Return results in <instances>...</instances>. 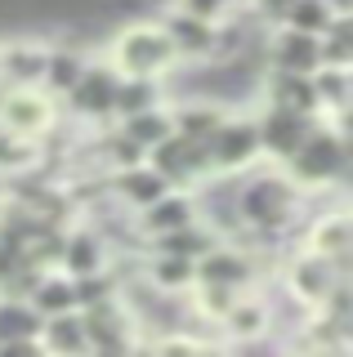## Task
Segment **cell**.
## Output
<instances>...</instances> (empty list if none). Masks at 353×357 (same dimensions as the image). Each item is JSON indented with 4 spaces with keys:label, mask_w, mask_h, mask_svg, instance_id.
I'll list each match as a JSON object with an SVG mask.
<instances>
[{
    "label": "cell",
    "mask_w": 353,
    "mask_h": 357,
    "mask_svg": "<svg viewBox=\"0 0 353 357\" xmlns=\"http://www.w3.org/2000/svg\"><path fill=\"white\" fill-rule=\"evenodd\" d=\"M260 103L269 107H286V112H304V116H322V107H317V89H313V76L304 72H273V67H264L260 76Z\"/></svg>",
    "instance_id": "9a60e30c"
},
{
    "label": "cell",
    "mask_w": 353,
    "mask_h": 357,
    "mask_svg": "<svg viewBox=\"0 0 353 357\" xmlns=\"http://www.w3.org/2000/svg\"><path fill=\"white\" fill-rule=\"evenodd\" d=\"M45 54H50V45H45V40H31V36L0 40V85H9V89L40 85Z\"/></svg>",
    "instance_id": "2e32d148"
},
{
    "label": "cell",
    "mask_w": 353,
    "mask_h": 357,
    "mask_svg": "<svg viewBox=\"0 0 353 357\" xmlns=\"http://www.w3.org/2000/svg\"><path fill=\"white\" fill-rule=\"evenodd\" d=\"M215 331H219V344H260L264 335L273 331V308H269V299H264L260 290L237 295L233 304L224 308V317L215 321Z\"/></svg>",
    "instance_id": "5bb4252c"
},
{
    "label": "cell",
    "mask_w": 353,
    "mask_h": 357,
    "mask_svg": "<svg viewBox=\"0 0 353 357\" xmlns=\"http://www.w3.org/2000/svg\"><path fill=\"white\" fill-rule=\"evenodd\" d=\"M241 5H246V0H174V9H188V14L206 18V22H224V18H233Z\"/></svg>",
    "instance_id": "4dcf8cb0"
},
{
    "label": "cell",
    "mask_w": 353,
    "mask_h": 357,
    "mask_svg": "<svg viewBox=\"0 0 353 357\" xmlns=\"http://www.w3.org/2000/svg\"><path fill=\"white\" fill-rule=\"evenodd\" d=\"M36 161H40V143L36 139H23V134H14V130L0 126V178L23 174Z\"/></svg>",
    "instance_id": "83f0119b"
},
{
    "label": "cell",
    "mask_w": 353,
    "mask_h": 357,
    "mask_svg": "<svg viewBox=\"0 0 353 357\" xmlns=\"http://www.w3.org/2000/svg\"><path fill=\"white\" fill-rule=\"evenodd\" d=\"M308 250H322L331 259H349L353 255V219L345 201H336L326 215L308 219Z\"/></svg>",
    "instance_id": "ffe728a7"
},
{
    "label": "cell",
    "mask_w": 353,
    "mask_h": 357,
    "mask_svg": "<svg viewBox=\"0 0 353 357\" xmlns=\"http://www.w3.org/2000/svg\"><path fill=\"white\" fill-rule=\"evenodd\" d=\"M143 161L157 170L170 188H202L211 178V161H206V143L188 139V134H165L161 143H152L143 152Z\"/></svg>",
    "instance_id": "8992f818"
},
{
    "label": "cell",
    "mask_w": 353,
    "mask_h": 357,
    "mask_svg": "<svg viewBox=\"0 0 353 357\" xmlns=\"http://www.w3.org/2000/svg\"><path fill=\"white\" fill-rule=\"evenodd\" d=\"M317 126V116H304V112H286V107H269L260 103L255 112V134H260V156L269 165H282L286 156L304 143V134Z\"/></svg>",
    "instance_id": "30bf717a"
},
{
    "label": "cell",
    "mask_w": 353,
    "mask_h": 357,
    "mask_svg": "<svg viewBox=\"0 0 353 357\" xmlns=\"http://www.w3.org/2000/svg\"><path fill=\"white\" fill-rule=\"evenodd\" d=\"M143 277H148L157 290L165 295H188L193 282H197V264L193 259H179V255H157V250H143Z\"/></svg>",
    "instance_id": "7402d4cb"
},
{
    "label": "cell",
    "mask_w": 353,
    "mask_h": 357,
    "mask_svg": "<svg viewBox=\"0 0 353 357\" xmlns=\"http://www.w3.org/2000/svg\"><path fill=\"white\" fill-rule=\"evenodd\" d=\"M157 22H161L165 36H170L174 59L179 63H211L215 40H219V22H206V18L188 14V9H174V5L165 9Z\"/></svg>",
    "instance_id": "7c38bea8"
},
{
    "label": "cell",
    "mask_w": 353,
    "mask_h": 357,
    "mask_svg": "<svg viewBox=\"0 0 353 357\" xmlns=\"http://www.w3.org/2000/svg\"><path fill=\"white\" fill-rule=\"evenodd\" d=\"M317 54L322 67H353V18H331L317 36Z\"/></svg>",
    "instance_id": "f1b7e54d"
},
{
    "label": "cell",
    "mask_w": 353,
    "mask_h": 357,
    "mask_svg": "<svg viewBox=\"0 0 353 357\" xmlns=\"http://www.w3.org/2000/svg\"><path fill=\"white\" fill-rule=\"evenodd\" d=\"M215 241H224V237H219V232H215L206 219H193V223H183V228H170V232H161V237H152L148 250H157V255H179V259H193V264H197Z\"/></svg>",
    "instance_id": "44dd1931"
},
{
    "label": "cell",
    "mask_w": 353,
    "mask_h": 357,
    "mask_svg": "<svg viewBox=\"0 0 353 357\" xmlns=\"http://www.w3.org/2000/svg\"><path fill=\"white\" fill-rule=\"evenodd\" d=\"M282 174L291 178L304 197L345 192V178H349V112L317 116V126L304 134V143L282 161Z\"/></svg>",
    "instance_id": "7a4b0ae2"
},
{
    "label": "cell",
    "mask_w": 353,
    "mask_h": 357,
    "mask_svg": "<svg viewBox=\"0 0 353 357\" xmlns=\"http://www.w3.org/2000/svg\"><path fill=\"white\" fill-rule=\"evenodd\" d=\"M286 5H291V0H246V9H250V14H255L260 22H269V27L282 18V9H286Z\"/></svg>",
    "instance_id": "1f68e13d"
},
{
    "label": "cell",
    "mask_w": 353,
    "mask_h": 357,
    "mask_svg": "<svg viewBox=\"0 0 353 357\" xmlns=\"http://www.w3.org/2000/svg\"><path fill=\"white\" fill-rule=\"evenodd\" d=\"M340 282H353V255L349 259H331L322 250H304L286 264V295L300 299L304 308H317Z\"/></svg>",
    "instance_id": "5b68a950"
},
{
    "label": "cell",
    "mask_w": 353,
    "mask_h": 357,
    "mask_svg": "<svg viewBox=\"0 0 353 357\" xmlns=\"http://www.w3.org/2000/svg\"><path fill=\"white\" fill-rule=\"evenodd\" d=\"M85 321V340H90V353H135L139 349V331L130 308L121 304V295L98 299V304L81 308Z\"/></svg>",
    "instance_id": "ba28073f"
},
{
    "label": "cell",
    "mask_w": 353,
    "mask_h": 357,
    "mask_svg": "<svg viewBox=\"0 0 353 357\" xmlns=\"http://www.w3.org/2000/svg\"><path fill=\"white\" fill-rule=\"evenodd\" d=\"M107 63L121 76H165L174 63V45L161 31V22H126L107 45Z\"/></svg>",
    "instance_id": "3957f363"
},
{
    "label": "cell",
    "mask_w": 353,
    "mask_h": 357,
    "mask_svg": "<svg viewBox=\"0 0 353 357\" xmlns=\"http://www.w3.org/2000/svg\"><path fill=\"white\" fill-rule=\"evenodd\" d=\"M331 18H336V14H331L326 0H291V5L282 9L278 22H282V27H295V31H308V36H322Z\"/></svg>",
    "instance_id": "f546056e"
},
{
    "label": "cell",
    "mask_w": 353,
    "mask_h": 357,
    "mask_svg": "<svg viewBox=\"0 0 353 357\" xmlns=\"http://www.w3.org/2000/svg\"><path fill=\"white\" fill-rule=\"evenodd\" d=\"M112 264V250L107 241L94 232V223H76V228H63V245H59V268L68 277L81 273H98V268Z\"/></svg>",
    "instance_id": "e0dca14e"
},
{
    "label": "cell",
    "mask_w": 353,
    "mask_h": 357,
    "mask_svg": "<svg viewBox=\"0 0 353 357\" xmlns=\"http://www.w3.org/2000/svg\"><path fill=\"white\" fill-rule=\"evenodd\" d=\"M148 107H165V81L161 76H121L117 98H112V121L148 112Z\"/></svg>",
    "instance_id": "cb8c5ba5"
},
{
    "label": "cell",
    "mask_w": 353,
    "mask_h": 357,
    "mask_svg": "<svg viewBox=\"0 0 353 357\" xmlns=\"http://www.w3.org/2000/svg\"><path fill=\"white\" fill-rule=\"evenodd\" d=\"M313 89H317V107H322V116L349 112V103H353V67H317V72H313Z\"/></svg>",
    "instance_id": "484cf974"
},
{
    "label": "cell",
    "mask_w": 353,
    "mask_h": 357,
    "mask_svg": "<svg viewBox=\"0 0 353 357\" xmlns=\"http://www.w3.org/2000/svg\"><path fill=\"white\" fill-rule=\"evenodd\" d=\"M40 353L50 357H90V340H85V321L81 308L54 312V317H40Z\"/></svg>",
    "instance_id": "d6986e66"
},
{
    "label": "cell",
    "mask_w": 353,
    "mask_h": 357,
    "mask_svg": "<svg viewBox=\"0 0 353 357\" xmlns=\"http://www.w3.org/2000/svg\"><path fill=\"white\" fill-rule=\"evenodd\" d=\"M206 161H211V174H241L250 165H260V134H255V116H237L228 112L219 121V130L206 139Z\"/></svg>",
    "instance_id": "52a82bcc"
},
{
    "label": "cell",
    "mask_w": 353,
    "mask_h": 357,
    "mask_svg": "<svg viewBox=\"0 0 353 357\" xmlns=\"http://www.w3.org/2000/svg\"><path fill=\"white\" fill-rule=\"evenodd\" d=\"M112 126L126 134L130 143H139L143 152L152 148V143H161L165 134H170V107H148V112H135V116H121Z\"/></svg>",
    "instance_id": "4316f807"
},
{
    "label": "cell",
    "mask_w": 353,
    "mask_h": 357,
    "mask_svg": "<svg viewBox=\"0 0 353 357\" xmlns=\"http://www.w3.org/2000/svg\"><path fill=\"white\" fill-rule=\"evenodd\" d=\"M117 81H121V72L107 59H90V63L81 67V76H76V85L59 98L63 112H68V121H76V126H90V130L112 126Z\"/></svg>",
    "instance_id": "277c9868"
},
{
    "label": "cell",
    "mask_w": 353,
    "mask_h": 357,
    "mask_svg": "<svg viewBox=\"0 0 353 357\" xmlns=\"http://www.w3.org/2000/svg\"><path fill=\"white\" fill-rule=\"evenodd\" d=\"M90 63V54L85 50H76V45H50V54H45V72H40V89L59 103L63 94L76 85V76H81V67Z\"/></svg>",
    "instance_id": "603a6c76"
},
{
    "label": "cell",
    "mask_w": 353,
    "mask_h": 357,
    "mask_svg": "<svg viewBox=\"0 0 353 357\" xmlns=\"http://www.w3.org/2000/svg\"><path fill=\"white\" fill-rule=\"evenodd\" d=\"M130 219H135V232H139L143 250H148L152 237H161V232H170V228H183V223L202 219V210H197V192H193V188H165L157 201H148V206L135 210Z\"/></svg>",
    "instance_id": "8fae6325"
},
{
    "label": "cell",
    "mask_w": 353,
    "mask_h": 357,
    "mask_svg": "<svg viewBox=\"0 0 353 357\" xmlns=\"http://www.w3.org/2000/svg\"><path fill=\"white\" fill-rule=\"evenodd\" d=\"M233 215H237V237L241 245H273L282 232L295 228V219L304 215V192L282 174V165H269V170L255 174L250 170L237 174V188H233ZM269 255V250H260Z\"/></svg>",
    "instance_id": "6da1fadb"
},
{
    "label": "cell",
    "mask_w": 353,
    "mask_h": 357,
    "mask_svg": "<svg viewBox=\"0 0 353 357\" xmlns=\"http://www.w3.org/2000/svg\"><path fill=\"white\" fill-rule=\"evenodd\" d=\"M264 67H273V72H304V76H313L317 67H322L317 36L273 22L269 36H264Z\"/></svg>",
    "instance_id": "4fadbf2b"
},
{
    "label": "cell",
    "mask_w": 353,
    "mask_h": 357,
    "mask_svg": "<svg viewBox=\"0 0 353 357\" xmlns=\"http://www.w3.org/2000/svg\"><path fill=\"white\" fill-rule=\"evenodd\" d=\"M0 126L23 134V139H45V134L59 126V103L45 94L40 85H27V89H5L0 98Z\"/></svg>",
    "instance_id": "9c48e42d"
},
{
    "label": "cell",
    "mask_w": 353,
    "mask_h": 357,
    "mask_svg": "<svg viewBox=\"0 0 353 357\" xmlns=\"http://www.w3.org/2000/svg\"><path fill=\"white\" fill-rule=\"evenodd\" d=\"M165 178L152 170L148 161H135V165H121V170H107V192H112V201H121V206L135 215V210H143L148 201H157L165 192Z\"/></svg>",
    "instance_id": "ac0fdd59"
},
{
    "label": "cell",
    "mask_w": 353,
    "mask_h": 357,
    "mask_svg": "<svg viewBox=\"0 0 353 357\" xmlns=\"http://www.w3.org/2000/svg\"><path fill=\"white\" fill-rule=\"evenodd\" d=\"M27 304L40 312V317H54V312H68L76 308V290H72V277L63 268H45L36 277V286L27 290Z\"/></svg>",
    "instance_id": "d4e9b609"
}]
</instances>
